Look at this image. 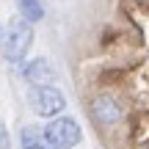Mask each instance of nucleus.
Here are the masks:
<instances>
[{
  "instance_id": "nucleus-6",
  "label": "nucleus",
  "mask_w": 149,
  "mask_h": 149,
  "mask_svg": "<svg viewBox=\"0 0 149 149\" xmlns=\"http://www.w3.org/2000/svg\"><path fill=\"white\" fill-rule=\"evenodd\" d=\"M19 144L22 149H58L44 133V127H22L19 130Z\"/></svg>"
},
{
  "instance_id": "nucleus-5",
  "label": "nucleus",
  "mask_w": 149,
  "mask_h": 149,
  "mask_svg": "<svg viewBox=\"0 0 149 149\" xmlns=\"http://www.w3.org/2000/svg\"><path fill=\"white\" fill-rule=\"evenodd\" d=\"M91 113H94L97 122L113 124V122H119V116H122V108H119V102L113 100V97H97V100L91 102Z\"/></svg>"
},
{
  "instance_id": "nucleus-4",
  "label": "nucleus",
  "mask_w": 149,
  "mask_h": 149,
  "mask_svg": "<svg viewBox=\"0 0 149 149\" xmlns=\"http://www.w3.org/2000/svg\"><path fill=\"white\" fill-rule=\"evenodd\" d=\"M22 80L31 86H44L55 80V66L50 64L47 58H33L22 66Z\"/></svg>"
},
{
  "instance_id": "nucleus-8",
  "label": "nucleus",
  "mask_w": 149,
  "mask_h": 149,
  "mask_svg": "<svg viewBox=\"0 0 149 149\" xmlns=\"http://www.w3.org/2000/svg\"><path fill=\"white\" fill-rule=\"evenodd\" d=\"M0 149H11V144H8V130L0 124Z\"/></svg>"
},
{
  "instance_id": "nucleus-7",
  "label": "nucleus",
  "mask_w": 149,
  "mask_h": 149,
  "mask_svg": "<svg viewBox=\"0 0 149 149\" xmlns=\"http://www.w3.org/2000/svg\"><path fill=\"white\" fill-rule=\"evenodd\" d=\"M17 8H19V17L28 22H39L44 17V6L39 0H17Z\"/></svg>"
},
{
  "instance_id": "nucleus-1",
  "label": "nucleus",
  "mask_w": 149,
  "mask_h": 149,
  "mask_svg": "<svg viewBox=\"0 0 149 149\" xmlns=\"http://www.w3.org/2000/svg\"><path fill=\"white\" fill-rule=\"evenodd\" d=\"M0 47H3V58L11 61V64H19V61L28 58L33 47V28L28 19L17 17L6 25V33L0 31Z\"/></svg>"
},
{
  "instance_id": "nucleus-9",
  "label": "nucleus",
  "mask_w": 149,
  "mask_h": 149,
  "mask_svg": "<svg viewBox=\"0 0 149 149\" xmlns=\"http://www.w3.org/2000/svg\"><path fill=\"white\" fill-rule=\"evenodd\" d=\"M0 31H3V28H0Z\"/></svg>"
},
{
  "instance_id": "nucleus-2",
  "label": "nucleus",
  "mask_w": 149,
  "mask_h": 149,
  "mask_svg": "<svg viewBox=\"0 0 149 149\" xmlns=\"http://www.w3.org/2000/svg\"><path fill=\"white\" fill-rule=\"evenodd\" d=\"M28 105L33 108V113L50 119V116H58L66 108V100H64V94H61V88H55L53 83H44V86H36V88L28 94Z\"/></svg>"
},
{
  "instance_id": "nucleus-3",
  "label": "nucleus",
  "mask_w": 149,
  "mask_h": 149,
  "mask_svg": "<svg viewBox=\"0 0 149 149\" xmlns=\"http://www.w3.org/2000/svg\"><path fill=\"white\" fill-rule=\"evenodd\" d=\"M44 133L50 135V141L58 149H72L83 141V130H80V124L72 116H50Z\"/></svg>"
}]
</instances>
